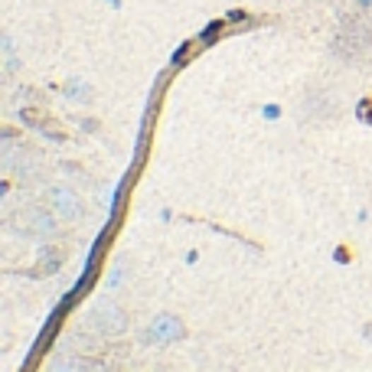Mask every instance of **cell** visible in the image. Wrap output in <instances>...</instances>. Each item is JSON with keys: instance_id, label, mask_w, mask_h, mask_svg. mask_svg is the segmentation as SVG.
<instances>
[{"instance_id": "6da1fadb", "label": "cell", "mask_w": 372, "mask_h": 372, "mask_svg": "<svg viewBox=\"0 0 372 372\" xmlns=\"http://www.w3.org/2000/svg\"><path fill=\"white\" fill-rule=\"evenodd\" d=\"M50 206L59 212L62 219H79L82 216V199L66 186H52L50 190Z\"/></svg>"}, {"instance_id": "7a4b0ae2", "label": "cell", "mask_w": 372, "mask_h": 372, "mask_svg": "<svg viewBox=\"0 0 372 372\" xmlns=\"http://www.w3.org/2000/svg\"><path fill=\"white\" fill-rule=\"evenodd\" d=\"M92 327L98 333H108V337H118V333H124L127 320H124V313L118 310V307H98V310L92 313Z\"/></svg>"}, {"instance_id": "3957f363", "label": "cell", "mask_w": 372, "mask_h": 372, "mask_svg": "<svg viewBox=\"0 0 372 372\" xmlns=\"http://www.w3.org/2000/svg\"><path fill=\"white\" fill-rule=\"evenodd\" d=\"M183 337V323L177 320V317H170V313H163V317H157V320L151 323V339L153 343H173V339Z\"/></svg>"}, {"instance_id": "277c9868", "label": "cell", "mask_w": 372, "mask_h": 372, "mask_svg": "<svg viewBox=\"0 0 372 372\" xmlns=\"http://www.w3.org/2000/svg\"><path fill=\"white\" fill-rule=\"evenodd\" d=\"M30 219H33V226L40 228V232H56V219H52L50 212H30Z\"/></svg>"}, {"instance_id": "5b68a950", "label": "cell", "mask_w": 372, "mask_h": 372, "mask_svg": "<svg viewBox=\"0 0 372 372\" xmlns=\"http://www.w3.org/2000/svg\"><path fill=\"white\" fill-rule=\"evenodd\" d=\"M66 92H69V98H82V102H85V98H88V85L72 79V82L66 85Z\"/></svg>"}, {"instance_id": "8992f818", "label": "cell", "mask_w": 372, "mask_h": 372, "mask_svg": "<svg viewBox=\"0 0 372 372\" xmlns=\"http://www.w3.org/2000/svg\"><path fill=\"white\" fill-rule=\"evenodd\" d=\"M281 111H278V105H268V108H265V118H278Z\"/></svg>"}, {"instance_id": "52a82bcc", "label": "cell", "mask_w": 372, "mask_h": 372, "mask_svg": "<svg viewBox=\"0 0 372 372\" xmlns=\"http://www.w3.org/2000/svg\"><path fill=\"white\" fill-rule=\"evenodd\" d=\"M359 4H363V7H372V0H359Z\"/></svg>"}]
</instances>
